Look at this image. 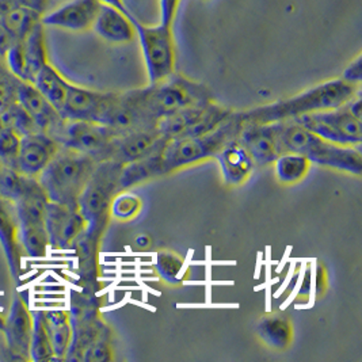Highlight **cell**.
Instances as JSON below:
<instances>
[{"mask_svg":"<svg viewBox=\"0 0 362 362\" xmlns=\"http://www.w3.org/2000/svg\"><path fill=\"white\" fill-rule=\"evenodd\" d=\"M122 165L115 159L99 162L91 174L78 201L87 228L84 233L100 242L110 220V206L119 189V174Z\"/></svg>","mask_w":362,"mask_h":362,"instance_id":"8992f818","label":"cell"},{"mask_svg":"<svg viewBox=\"0 0 362 362\" xmlns=\"http://www.w3.org/2000/svg\"><path fill=\"white\" fill-rule=\"evenodd\" d=\"M358 94L360 87L349 84L341 78L332 79L313 86L295 97L259 106L247 112H240V118L243 124H274L289 121L300 115L341 107Z\"/></svg>","mask_w":362,"mask_h":362,"instance_id":"6da1fadb","label":"cell"},{"mask_svg":"<svg viewBox=\"0 0 362 362\" xmlns=\"http://www.w3.org/2000/svg\"><path fill=\"white\" fill-rule=\"evenodd\" d=\"M115 93H99L69 83L64 106L60 112L66 121L98 122Z\"/></svg>","mask_w":362,"mask_h":362,"instance_id":"d6986e66","label":"cell"},{"mask_svg":"<svg viewBox=\"0 0 362 362\" xmlns=\"http://www.w3.org/2000/svg\"><path fill=\"white\" fill-rule=\"evenodd\" d=\"M16 42L14 37L0 25V57H4L7 50Z\"/></svg>","mask_w":362,"mask_h":362,"instance_id":"f35d334b","label":"cell"},{"mask_svg":"<svg viewBox=\"0 0 362 362\" xmlns=\"http://www.w3.org/2000/svg\"><path fill=\"white\" fill-rule=\"evenodd\" d=\"M143 102L151 115L159 121L181 110L212 102L211 90L174 72L165 81L141 88Z\"/></svg>","mask_w":362,"mask_h":362,"instance_id":"52a82bcc","label":"cell"},{"mask_svg":"<svg viewBox=\"0 0 362 362\" xmlns=\"http://www.w3.org/2000/svg\"><path fill=\"white\" fill-rule=\"evenodd\" d=\"M48 0H0V25L18 41L41 23Z\"/></svg>","mask_w":362,"mask_h":362,"instance_id":"9a60e30c","label":"cell"},{"mask_svg":"<svg viewBox=\"0 0 362 362\" xmlns=\"http://www.w3.org/2000/svg\"><path fill=\"white\" fill-rule=\"evenodd\" d=\"M4 325H6V317L0 313V329H1V331L4 329Z\"/></svg>","mask_w":362,"mask_h":362,"instance_id":"b9f144b4","label":"cell"},{"mask_svg":"<svg viewBox=\"0 0 362 362\" xmlns=\"http://www.w3.org/2000/svg\"><path fill=\"white\" fill-rule=\"evenodd\" d=\"M49 198L47 196L44 187L35 177H26L25 186L16 199L14 205L17 209L19 226H32V224H45L47 206Z\"/></svg>","mask_w":362,"mask_h":362,"instance_id":"d4e9b609","label":"cell"},{"mask_svg":"<svg viewBox=\"0 0 362 362\" xmlns=\"http://www.w3.org/2000/svg\"><path fill=\"white\" fill-rule=\"evenodd\" d=\"M45 228L53 250L74 248L75 242L87 228V223L78 208L50 202L45 214Z\"/></svg>","mask_w":362,"mask_h":362,"instance_id":"4fadbf2b","label":"cell"},{"mask_svg":"<svg viewBox=\"0 0 362 362\" xmlns=\"http://www.w3.org/2000/svg\"><path fill=\"white\" fill-rule=\"evenodd\" d=\"M163 152V151H162ZM162 152H156L139 160L122 165L119 174V189L128 190L133 186L151 181L156 177L163 175V163H162Z\"/></svg>","mask_w":362,"mask_h":362,"instance_id":"4316f807","label":"cell"},{"mask_svg":"<svg viewBox=\"0 0 362 362\" xmlns=\"http://www.w3.org/2000/svg\"><path fill=\"white\" fill-rule=\"evenodd\" d=\"M102 3L99 0H72L41 19L44 26L83 33L93 29Z\"/></svg>","mask_w":362,"mask_h":362,"instance_id":"e0dca14e","label":"cell"},{"mask_svg":"<svg viewBox=\"0 0 362 362\" xmlns=\"http://www.w3.org/2000/svg\"><path fill=\"white\" fill-rule=\"evenodd\" d=\"M181 0H159L160 23L173 26L180 10Z\"/></svg>","mask_w":362,"mask_h":362,"instance_id":"d590c367","label":"cell"},{"mask_svg":"<svg viewBox=\"0 0 362 362\" xmlns=\"http://www.w3.org/2000/svg\"><path fill=\"white\" fill-rule=\"evenodd\" d=\"M255 332L264 345L277 351L286 350L293 341V326L288 316L280 313L264 316L258 322Z\"/></svg>","mask_w":362,"mask_h":362,"instance_id":"484cf974","label":"cell"},{"mask_svg":"<svg viewBox=\"0 0 362 362\" xmlns=\"http://www.w3.org/2000/svg\"><path fill=\"white\" fill-rule=\"evenodd\" d=\"M53 139L60 146L88 155L99 163L115 158L118 136L98 122L66 119Z\"/></svg>","mask_w":362,"mask_h":362,"instance_id":"9c48e42d","label":"cell"},{"mask_svg":"<svg viewBox=\"0 0 362 362\" xmlns=\"http://www.w3.org/2000/svg\"><path fill=\"white\" fill-rule=\"evenodd\" d=\"M311 162L296 152H282L274 162L277 181L282 185H295L303 181L311 170Z\"/></svg>","mask_w":362,"mask_h":362,"instance_id":"f546056e","label":"cell"},{"mask_svg":"<svg viewBox=\"0 0 362 362\" xmlns=\"http://www.w3.org/2000/svg\"><path fill=\"white\" fill-rule=\"evenodd\" d=\"M30 360L35 362L56 360L45 322V313H33V332L30 341Z\"/></svg>","mask_w":362,"mask_h":362,"instance_id":"4dcf8cb0","label":"cell"},{"mask_svg":"<svg viewBox=\"0 0 362 362\" xmlns=\"http://www.w3.org/2000/svg\"><path fill=\"white\" fill-rule=\"evenodd\" d=\"M68 313L72 341L66 353V361H112V331L100 317L95 293H78L72 298Z\"/></svg>","mask_w":362,"mask_h":362,"instance_id":"7a4b0ae2","label":"cell"},{"mask_svg":"<svg viewBox=\"0 0 362 362\" xmlns=\"http://www.w3.org/2000/svg\"><path fill=\"white\" fill-rule=\"evenodd\" d=\"M242 127L240 113L233 112L212 132L168 140L162 152L163 175L216 158L223 147L239 137Z\"/></svg>","mask_w":362,"mask_h":362,"instance_id":"5b68a950","label":"cell"},{"mask_svg":"<svg viewBox=\"0 0 362 362\" xmlns=\"http://www.w3.org/2000/svg\"><path fill=\"white\" fill-rule=\"evenodd\" d=\"M19 220L13 201L0 196V245L14 280L22 273V246L19 240Z\"/></svg>","mask_w":362,"mask_h":362,"instance_id":"7402d4cb","label":"cell"},{"mask_svg":"<svg viewBox=\"0 0 362 362\" xmlns=\"http://www.w3.org/2000/svg\"><path fill=\"white\" fill-rule=\"evenodd\" d=\"M315 282H316V295L322 296L327 288V273H326V269L320 264L317 266V270H316Z\"/></svg>","mask_w":362,"mask_h":362,"instance_id":"74e56055","label":"cell"},{"mask_svg":"<svg viewBox=\"0 0 362 362\" xmlns=\"http://www.w3.org/2000/svg\"><path fill=\"white\" fill-rule=\"evenodd\" d=\"M133 25L147 68L149 84L165 81L175 72L177 52L173 26L160 22L148 26L137 18H134Z\"/></svg>","mask_w":362,"mask_h":362,"instance_id":"ba28073f","label":"cell"},{"mask_svg":"<svg viewBox=\"0 0 362 362\" xmlns=\"http://www.w3.org/2000/svg\"><path fill=\"white\" fill-rule=\"evenodd\" d=\"M33 84L60 115L66 102L69 82L48 62L37 74Z\"/></svg>","mask_w":362,"mask_h":362,"instance_id":"83f0119b","label":"cell"},{"mask_svg":"<svg viewBox=\"0 0 362 362\" xmlns=\"http://www.w3.org/2000/svg\"><path fill=\"white\" fill-rule=\"evenodd\" d=\"M342 81H345L349 84L360 87L362 82V57L357 56L349 66H346L344 74H342Z\"/></svg>","mask_w":362,"mask_h":362,"instance_id":"8d00e7d4","label":"cell"},{"mask_svg":"<svg viewBox=\"0 0 362 362\" xmlns=\"http://www.w3.org/2000/svg\"><path fill=\"white\" fill-rule=\"evenodd\" d=\"M4 334L10 354L16 360H30V341L33 332V313L22 297L17 296L6 317Z\"/></svg>","mask_w":362,"mask_h":362,"instance_id":"ac0fdd59","label":"cell"},{"mask_svg":"<svg viewBox=\"0 0 362 362\" xmlns=\"http://www.w3.org/2000/svg\"><path fill=\"white\" fill-rule=\"evenodd\" d=\"M99 1H100L102 4H105V6L115 7V8L122 11V13L127 14V16H133L132 13H131V10L127 7L125 0H99Z\"/></svg>","mask_w":362,"mask_h":362,"instance_id":"ab89813d","label":"cell"},{"mask_svg":"<svg viewBox=\"0 0 362 362\" xmlns=\"http://www.w3.org/2000/svg\"><path fill=\"white\" fill-rule=\"evenodd\" d=\"M281 153L296 152L311 163L360 177L362 155L360 147H347L327 141L293 121L274 122Z\"/></svg>","mask_w":362,"mask_h":362,"instance_id":"3957f363","label":"cell"},{"mask_svg":"<svg viewBox=\"0 0 362 362\" xmlns=\"http://www.w3.org/2000/svg\"><path fill=\"white\" fill-rule=\"evenodd\" d=\"M98 124L112 129L119 137L158 125V121L151 115L144 102L141 88L127 91L124 94H113Z\"/></svg>","mask_w":362,"mask_h":362,"instance_id":"8fae6325","label":"cell"},{"mask_svg":"<svg viewBox=\"0 0 362 362\" xmlns=\"http://www.w3.org/2000/svg\"><path fill=\"white\" fill-rule=\"evenodd\" d=\"M17 98L18 103L33 119L38 131L48 133L53 137L64 124L66 119L62 118L49 100L35 88L33 83L21 81L18 84Z\"/></svg>","mask_w":362,"mask_h":362,"instance_id":"ffe728a7","label":"cell"},{"mask_svg":"<svg viewBox=\"0 0 362 362\" xmlns=\"http://www.w3.org/2000/svg\"><path fill=\"white\" fill-rule=\"evenodd\" d=\"M223 174V181L230 187L240 186L251 177L255 163L238 139L228 143L216 156Z\"/></svg>","mask_w":362,"mask_h":362,"instance_id":"cb8c5ba5","label":"cell"},{"mask_svg":"<svg viewBox=\"0 0 362 362\" xmlns=\"http://www.w3.org/2000/svg\"><path fill=\"white\" fill-rule=\"evenodd\" d=\"M134 14L127 16L115 7L102 4L93 25V30L110 44H128L136 38Z\"/></svg>","mask_w":362,"mask_h":362,"instance_id":"603a6c76","label":"cell"},{"mask_svg":"<svg viewBox=\"0 0 362 362\" xmlns=\"http://www.w3.org/2000/svg\"><path fill=\"white\" fill-rule=\"evenodd\" d=\"M239 144L246 149L255 165H273L281 155L276 124L246 122L238 137Z\"/></svg>","mask_w":362,"mask_h":362,"instance_id":"2e32d148","label":"cell"},{"mask_svg":"<svg viewBox=\"0 0 362 362\" xmlns=\"http://www.w3.org/2000/svg\"><path fill=\"white\" fill-rule=\"evenodd\" d=\"M60 147L48 133L42 131L26 133L21 136L14 168L23 175L37 178L49 165Z\"/></svg>","mask_w":362,"mask_h":362,"instance_id":"5bb4252c","label":"cell"},{"mask_svg":"<svg viewBox=\"0 0 362 362\" xmlns=\"http://www.w3.org/2000/svg\"><path fill=\"white\" fill-rule=\"evenodd\" d=\"M47 329L56 360H66L68 349L72 341V327L69 313L63 310L45 313Z\"/></svg>","mask_w":362,"mask_h":362,"instance_id":"f1b7e54d","label":"cell"},{"mask_svg":"<svg viewBox=\"0 0 362 362\" xmlns=\"http://www.w3.org/2000/svg\"><path fill=\"white\" fill-rule=\"evenodd\" d=\"M19 240L22 250L32 258H44L48 254L49 236L45 224L19 226Z\"/></svg>","mask_w":362,"mask_h":362,"instance_id":"1f68e13d","label":"cell"},{"mask_svg":"<svg viewBox=\"0 0 362 362\" xmlns=\"http://www.w3.org/2000/svg\"><path fill=\"white\" fill-rule=\"evenodd\" d=\"M298 125L334 144L360 147L362 141V121L356 118L344 105L337 109L300 115L293 119Z\"/></svg>","mask_w":362,"mask_h":362,"instance_id":"30bf717a","label":"cell"},{"mask_svg":"<svg viewBox=\"0 0 362 362\" xmlns=\"http://www.w3.org/2000/svg\"><path fill=\"white\" fill-rule=\"evenodd\" d=\"M97 165L91 156L62 146L37 178L50 202L78 208L79 197Z\"/></svg>","mask_w":362,"mask_h":362,"instance_id":"277c9868","label":"cell"},{"mask_svg":"<svg viewBox=\"0 0 362 362\" xmlns=\"http://www.w3.org/2000/svg\"><path fill=\"white\" fill-rule=\"evenodd\" d=\"M143 201L141 198L129 192H119L115 194L110 206V216L121 221L132 220L141 212Z\"/></svg>","mask_w":362,"mask_h":362,"instance_id":"836d02e7","label":"cell"},{"mask_svg":"<svg viewBox=\"0 0 362 362\" xmlns=\"http://www.w3.org/2000/svg\"><path fill=\"white\" fill-rule=\"evenodd\" d=\"M4 62L17 79L33 83L40 69L48 63L45 26L38 23L23 38L16 41L7 50Z\"/></svg>","mask_w":362,"mask_h":362,"instance_id":"7c38bea8","label":"cell"},{"mask_svg":"<svg viewBox=\"0 0 362 362\" xmlns=\"http://www.w3.org/2000/svg\"><path fill=\"white\" fill-rule=\"evenodd\" d=\"M21 134L13 128L0 124V162L14 168L17 160Z\"/></svg>","mask_w":362,"mask_h":362,"instance_id":"e575fe53","label":"cell"},{"mask_svg":"<svg viewBox=\"0 0 362 362\" xmlns=\"http://www.w3.org/2000/svg\"><path fill=\"white\" fill-rule=\"evenodd\" d=\"M167 141L165 136L159 132L158 125L128 133L117 139L113 159L121 165H127L156 152H162Z\"/></svg>","mask_w":362,"mask_h":362,"instance_id":"44dd1931","label":"cell"},{"mask_svg":"<svg viewBox=\"0 0 362 362\" xmlns=\"http://www.w3.org/2000/svg\"><path fill=\"white\" fill-rule=\"evenodd\" d=\"M153 266L159 277L165 282L170 285H181L185 261L180 255L170 251H160L156 254Z\"/></svg>","mask_w":362,"mask_h":362,"instance_id":"d6a6232c","label":"cell"},{"mask_svg":"<svg viewBox=\"0 0 362 362\" xmlns=\"http://www.w3.org/2000/svg\"><path fill=\"white\" fill-rule=\"evenodd\" d=\"M8 68L6 66V62H4V57H0V78L4 75V72L7 71Z\"/></svg>","mask_w":362,"mask_h":362,"instance_id":"60d3db41","label":"cell"}]
</instances>
